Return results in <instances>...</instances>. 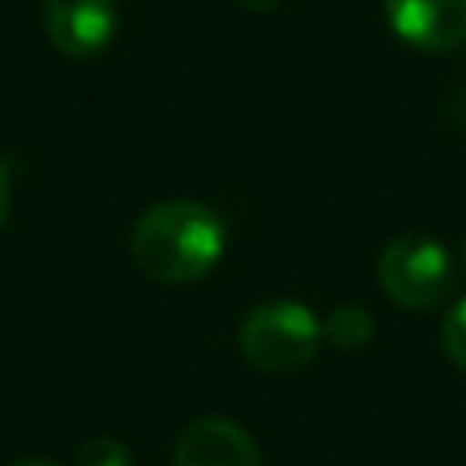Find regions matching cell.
Masks as SVG:
<instances>
[{
	"label": "cell",
	"instance_id": "8992f818",
	"mask_svg": "<svg viewBox=\"0 0 466 466\" xmlns=\"http://www.w3.org/2000/svg\"><path fill=\"white\" fill-rule=\"evenodd\" d=\"M390 29L415 51L466 44V0H382Z\"/></svg>",
	"mask_w": 466,
	"mask_h": 466
},
{
	"label": "cell",
	"instance_id": "8fae6325",
	"mask_svg": "<svg viewBox=\"0 0 466 466\" xmlns=\"http://www.w3.org/2000/svg\"><path fill=\"white\" fill-rule=\"evenodd\" d=\"M244 11H251V15H266V11H273L280 0H237Z\"/></svg>",
	"mask_w": 466,
	"mask_h": 466
},
{
	"label": "cell",
	"instance_id": "ba28073f",
	"mask_svg": "<svg viewBox=\"0 0 466 466\" xmlns=\"http://www.w3.org/2000/svg\"><path fill=\"white\" fill-rule=\"evenodd\" d=\"M441 350L459 371H466V295L455 299L441 320Z\"/></svg>",
	"mask_w": 466,
	"mask_h": 466
},
{
	"label": "cell",
	"instance_id": "5b68a950",
	"mask_svg": "<svg viewBox=\"0 0 466 466\" xmlns=\"http://www.w3.org/2000/svg\"><path fill=\"white\" fill-rule=\"evenodd\" d=\"M171 466H262V451L240 422L226 415H204L178 433Z\"/></svg>",
	"mask_w": 466,
	"mask_h": 466
},
{
	"label": "cell",
	"instance_id": "7a4b0ae2",
	"mask_svg": "<svg viewBox=\"0 0 466 466\" xmlns=\"http://www.w3.org/2000/svg\"><path fill=\"white\" fill-rule=\"evenodd\" d=\"M320 320L295 299H269L244 313L237 328L240 357L258 371H295L320 350Z\"/></svg>",
	"mask_w": 466,
	"mask_h": 466
},
{
	"label": "cell",
	"instance_id": "7c38bea8",
	"mask_svg": "<svg viewBox=\"0 0 466 466\" xmlns=\"http://www.w3.org/2000/svg\"><path fill=\"white\" fill-rule=\"evenodd\" d=\"M11 466H58V462H51V459H18Z\"/></svg>",
	"mask_w": 466,
	"mask_h": 466
},
{
	"label": "cell",
	"instance_id": "9c48e42d",
	"mask_svg": "<svg viewBox=\"0 0 466 466\" xmlns=\"http://www.w3.org/2000/svg\"><path fill=\"white\" fill-rule=\"evenodd\" d=\"M76 466H131V448L120 437H91L76 451Z\"/></svg>",
	"mask_w": 466,
	"mask_h": 466
},
{
	"label": "cell",
	"instance_id": "30bf717a",
	"mask_svg": "<svg viewBox=\"0 0 466 466\" xmlns=\"http://www.w3.org/2000/svg\"><path fill=\"white\" fill-rule=\"evenodd\" d=\"M7 211H11V167H7V160L0 157V226H4Z\"/></svg>",
	"mask_w": 466,
	"mask_h": 466
},
{
	"label": "cell",
	"instance_id": "277c9868",
	"mask_svg": "<svg viewBox=\"0 0 466 466\" xmlns=\"http://www.w3.org/2000/svg\"><path fill=\"white\" fill-rule=\"evenodd\" d=\"M116 0H44L47 40L69 58H95L116 36Z\"/></svg>",
	"mask_w": 466,
	"mask_h": 466
},
{
	"label": "cell",
	"instance_id": "3957f363",
	"mask_svg": "<svg viewBox=\"0 0 466 466\" xmlns=\"http://www.w3.org/2000/svg\"><path fill=\"white\" fill-rule=\"evenodd\" d=\"M379 288L404 309H433L455 288V258L426 233H400L379 255Z\"/></svg>",
	"mask_w": 466,
	"mask_h": 466
},
{
	"label": "cell",
	"instance_id": "4fadbf2b",
	"mask_svg": "<svg viewBox=\"0 0 466 466\" xmlns=\"http://www.w3.org/2000/svg\"><path fill=\"white\" fill-rule=\"evenodd\" d=\"M462 269H466V244H462Z\"/></svg>",
	"mask_w": 466,
	"mask_h": 466
},
{
	"label": "cell",
	"instance_id": "52a82bcc",
	"mask_svg": "<svg viewBox=\"0 0 466 466\" xmlns=\"http://www.w3.org/2000/svg\"><path fill=\"white\" fill-rule=\"evenodd\" d=\"M320 335H324L335 350H360V346H368L371 335H375V317H371V309H364L360 302H342V306H335V309L324 313Z\"/></svg>",
	"mask_w": 466,
	"mask_h": 466
},
{
	"label": "cell",
	"instance_id": "6da1fadb",
	"mask_svg": "<svg viewBox=\"0 0 466 466\" xmlns=\"http://www.w3.org/2000/svg\"><path fill=\"white\" fill-rule=\"evenodd\" d=\"M131 258L157 284H193L226 255L222 218L189 197L149 204L131 226Z\"/></svg>",
	"mask_w": 466,
	"mask_h": 466
}]
</instances>
